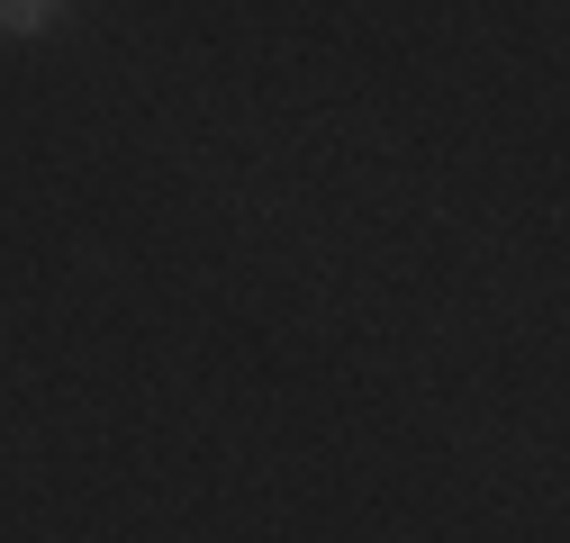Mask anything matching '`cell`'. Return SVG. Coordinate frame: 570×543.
I'll return each mask as SVG.
<instances>
[{
  "label": "cell",
  "mask_w": 570,
  "mask_h": 543,
  "mask_svg": "<svg viewBox=\"0 0 570 543\" xmlns=\"http://www.w3.org/2000/svg\"><path fill=\"white\" fill-rule=\"evenodd\" d=\"M55 10H63V0H0V28H10V37H37Z\"/></svg>",
  "instance_id": "obj_1"
}]
</instances>
